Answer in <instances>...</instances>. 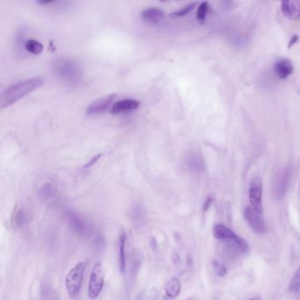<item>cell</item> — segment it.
Wrapping results in <instances>:
<instances>
[{"label": "cell", "instance_id": "obj_10", "mask_svg": "<svg viewBox=\"0 0 300 300\" xmlns=\"http://www.w3.org/2000/svg\"><path fill=\"white\" fill-rule=\"evenodd\" d=\"M117 98V95H109L99 99L97 101L93 102L92 104L88 106L86 109V113L89 116H95V114H101L102 112L107 110L109 107H112L111 105L114 102V100Z\"/></svg>", "mask_w": 300, "mask_h": 300}, {"label": "cell", "instance_id": "obj_26", "mask_svg": "<svg viewBox=\"0 0 300 300\" xmlns=\"http://www.w3.org/2000/svg\"><path fill=\"white\" fill-rule=\"evenodd\" d=\"M101 157H102V154H101H101L95 155V157H94L92 159H90V160H89V161L87 162L86 164H85V168H91V167L94 166V165H95L96 162H98L99 159H100Z\"/></svg>", "mask_w": 300, "mask_h": 300}, {"label": "cell", "instance_id": "obj_30", "mask_svg": "<svg viewBox=\"0 0 300 300\" xmlns=\"http://www.w3.org/2000/svg\"><path fill=\"white\" fill-rule=\"evenodd\" d=\"M187 300H196V298H188Z\"/></svg>", "mask_w": 300, "mask_h": 300}, {"label": "cell", "instance_id": "obj_4", "mask_svg": "<svg viewBox=\"0 0 300 300\" xmlns=\"http://www.w3.org/2000/svg\"><path fill=\"white\" fill-rule=\"evenodd\" d=\"M85 269V263L80 262L68 272L65 278V286L70 297L73 298L78 297L82 286Z\"/></svg>", "mask_w": 300, "mask_h": 300}, {"label": "cell", "instance_id": "obj_2", "mask_svg": "<svg viewBox=\"0 0 300 300\" xmlns=\"http://www.w3.org/2000/svg\"><path fill=\"white\" fill-rule=\"evenodd\" d=\"M53 70L59 79L69 85H77L82 79V68L73 59L67 57L58 58L53 63Z\"/></svg>", "mask_w": 300, "mask_h": 300}, {"label": "cell", "instance_id": "obj_25", "mask_svg": "<svg viewBox=\"0 0 300 300\" xmlns=\"http://www.w3.org/2000/svg\"><path fill=\"white\" fill-rule=\"evenodd\" d=\"M212 265H213V269L215 270L217 275H219V276H224V275H226L227 269H226V267L224 264H222L218 261H215V262H213Z\"/></svg>", "mask_w": 300, "mask_h": 300}, {"label": "cell", "instance_id": "obj_12", "mask_svg": "<svg viewBox=\"0 0 300 300\" xmlns=\"http://www.w3.org/2000/svg\"><path fill=\"white\" fill-rule=\"evenodd\" d=\"M281 11L283 14L288 19L296 20L300 18V1L290 0L283 1L281 4Z\"/></svg>", "mask_w": 300, "mask_h": 300}, {"label": "cell", "instance_id": "obj_29", "mask_svg": "<svg viewBox=\"0 0 300 300\" xmlns=\"http://www.w3.org/2000/svg\"><path fill=\"white\" fill-rule=\"evenodd\" d=\"M248 300H262V297H260V296H256V297H251Z\"/></svg>", "mask_w": 300, "mask_h": 300}, {"label": "cell", "instance_id": "obj_27", "mask_svg": "<svg viewBox=\"0 0 300 300\" xmlns=\"http://www.w3.org/2000/svg\"><path fill=\"white\" fill-rule=\"evenodd\" d=\"M298 40H299V37L297 35H292L291 40L289 41V43H288V49H291V48L293 47L294 45L296 44L298 41Z\"/></svg>", "mask_w": 300, "mask_h": 300}, {"label": "cell", "instance_id": "obj_9", "mask_svg": "<svg viewBox=\"0 0 300 300\" xmlns=\"http://www.w3.org/2000/svg\"><path fill=\"white\" fill-rule=\"evenodd\" d=\"M67 218L73 231L76 232L79 235H86L90 232L88 223L76 212L69 211L67 213Z\"/></svg>", "mask_w": 300, "mask_h": 300}, {"label": "cell", "instance_id": "obj_5", "mask_svg": "<svg viewBox=\"0 0 300 300\" xmlns=\"http://www.w3.org/2000/svg\"><path fill=\"white\" fill-rule=\"evenodd\" d=\"M105 282V272L101 262L95 263L90 274L88 283V297L95 300L100 296Z\"/></svg>", "mask_w": 300, "mask_h": 300}, {"label": "cell", "instance_id": "obj_1", "mask_svg": "<svg viewBox=\"0 0 300 300\" xmlns=\"http://www.w3.org/2000/svg\"><path fill=\"white\" fill-rule=\"evenodd\" d=\"M42 85L43 80L41 78H32L23 79L10 85L4 90L0 96L1 108H7L11 105L14 104L17 101L31 94L33 91L37 90Z\"/></svg>", "mask_w": 300, "mask_h": 300}, {"label": "cell", "instance_id": "obj_15", "mask_svg": "<svg viewBox=\"0 0 300 300\" xmlns=\"http://www.w3.org/2000/svg\"><path fill=\"white\" fill-rule=\"evenodd\" d=\"M186 166L190 170L196 173H200L204 169V162L200 153L191 152L187 155Z\"/></svg>", "mask_w": 300, "mask_h": 300}, {"label": "cell", "instance_id": "obj_3", "mask_svg": "<svg viewBox=\"0 0 300 300\" xmlns=\"http://www.w3.org/2000/svg\"><path fill=\"white\" fill-rule=\"evenodd\" d=\"M213 235L218 240L224 241L229 248L234 250L235 253H246L249 250L248 243L243 238L240 237L230 228L224 224H216L213 227Z\"/></svg>", "mask_w": 300, "mask_h": 300}, {"label": "cell", "instance_id": "obj_21", "mask_svg": "<svg viewBox=\"0 0 300 300\" xmlns=\"http://www.w3.org/2000/svg\"><path fill=\"white\" fill-rule=\"evenodd\" d=\"M300 291V264L291 278L289 284V291L291 293H297Z\"/></svg>", "mask_w": 300, "mask_h": 300}, {"label": "cell", "instance_id": "obj_14", "mask_svg": "<svg viewBox=\"0 0 300 300\" xmlns=\"http://www.w3.org/2000/svg\"><path fill=\"white\" fill-rule=\"evenodd\" d=\"M141 17L146 22L157 24L164 19L165 13L163 10L157 7H150L143 11Z\"/></svg>", "mask_w": 300, "mask_h": 300}, {"label": "cell", "instance_id": "obj_24", "mask_svg": "<svg viewBox=\"0 0 300 300\" xmlns=\"http://www.w3.org/2000/svg\"><path fill=\"white\" fill-rule=\"evenodd\" d=\"M196 2L189 4V5H187L185 7H181V8L178 10V11H175L174 13H171V16H172V17H183V16H186L187 14H189L190 12H192L194 8L196 7Z\"/></svg>", "mask_w": 300, "mask_h": 300}, {"label": "cell", "instance_id": "obj_23", "mask_svg": "<svg viewBox=\"0 0 300 300\" xmlns=\"http://www.w3.org/2000/svg\"><path fill=\"white\" fill-rule=\"evenodd\" d=\"M209 3L208 2H202L200 4L198 9H197V13H196V19L199 20L200 22H204L205 21L206 17L208 14L209 12Z\"/></svg>", "mask_w": 300, "mask_h": 300}, {"label": "cell", "instance_id": "obj_7", "mask_svg": "<svg viewBox=\"0 0 300 300\" xmlns=\"http://www.w3.org/2000/svg\"><path fill=\"white\" fill-rule=\"evenodd\" d=\"M262 182L260 178H255L250 182L248 197H249L251 208L255 212L263 214V206H262Z\"/></svg>", "mask_w": 300, "mask_h": 300}, {"label": "cell", "instance_id": "obj_6", "mask_svg": "<svg viewBox=\"0 0 300 300\" xmlns=\"http://www.w3.org/2000/svg\"><path fill=\"white\" fill-rule=\"evenodd\" d=\"M292 171L291 168H285L276 175L273 184V193L278 200L284 198L291 184Z\"/></svg>", "mask_w": 300, "mask_h": 300}, {"label": "cell", "instance_id": "obj_11", "mask_svg": "<svg viewBox=\"0 0 300 300\" xmlns=\"http://www.w3.org/2000/svg\"><path fill=\"white\" fill-rule=\"evenodd\" d=\"M140 107V102L132 99H125L122 101H117L112 105L110 113L112 114H120L126 112H130L137 109Z\"/></svg>", "mask_w": 300, "mask_h": 300}, {"label": "cell", "instance_id": "obj_18", "mask_svg": "<svg viewBox=\"0 0 300 300\" xmlns=\"http://www.w3.org/2000/svg\"><path fill=\"white\" fill-rule=\"evenodd\" d=\"M57 192V185L55 184V182L51 181V180L45 181L44 183L40 187V189L38 190L40 197L45 200L51 199L52 197H54Z\"/></svg>", "mask_w": 300, "mask_h": 300}, {"label": "cell", "instance_id": "obj_16", "mask_svg": "<svg viewBox=\"0 0 300 300\" xmlns=\"http://www.w3.org/2000/svg\"><path fill=\"white\" fill-rule=\"evenodd\" d=\"M180 291H181V284L177 278H171L165 287L166 295L169 299H175L180 295Z\"/></svg>", "mask_w": 300, "mask_h": 300}, {"label": "cell", "instance_id": "obj_19", "mask_svg": "<svg viewBox=\"0 0 300 300\" xmlns=\"http://www.w3.org/2000/svg\"><path fill=\"white\" fill-rule=\"evenodd\" d=\"M26 51L33 55H40L43 51V45L35 39H29L24 44Z\"/></svg>", "mask_w": 300, "mask_h": 300}, {"label": "cell", "instance_id": "obj_17", "mask_svg": "<svg viewBox=\"0 0 300 300\" xmlns=\"http://www.w3.org/2000/svg\"><path fill=\"white\" fill-rule=\"evenodd\" d=\"M126 234L123 233L119 237V252H118V261H119V269L124 274L126 271Z\"/></svg>", "mask_w": 300, "mask_h": 300}, {"label": "cell", "instance_id": "obj_20", "mask_svg": "<svg viewBox=\"0 0 300 300\" xmlns=\"http://www.w3.org/2000/svg\"><path fill=\"white\" fill-rule=\"evenodd\" d=\"M13 221H14V224H15L17 227H24L26 224H28V222H29V217H28L27 212H26L23 209H19V210L14 213V216H13Z\"/></svg>", "mask_w": 300, "mask_h": 300}, {"label": "cell", "instance_id": "obj_13", "mask_svg": "<svg viewBox=\"0 0 300 300\" xmlns=\"http://www.w3.org/2000/svg\"><path fill=\"white\" fill-rule=\"evenodd\" d=\"M275 75L280 79H286L293 73V64L289 59H280L274 65Z\"/></svg>", "mask_w": 300, "mask_h": 300}, {"label": "cell", "instance_id": "obj_8", "mask_svg": "<svg viewBox=\"0 0 300 300\" xmlns=\"http://www.w3.org/2000/svg\"><path fill=\"white\" fill-rule=\"evenodd\" d=\"M244 218L248 224L252 231L257 234H264L267 233V224L262 215L255 212L253 209L247 206L244 210Z\"/></svg>", "mask_w": 300, "mask_h": 300}, {"label": "cell", "instance_id": "obj_22", "mask_svg": "<svg viewBox=\"0 0 300 300\" xmlns=\"http://www.w3.org/2000/svg\"><path fill=\"white\" fill-rule=\"evenodd\" d=\"M130 216L132 218L133 221H135V223L142 221L143 218L145 217V210L143 208V206L140 205L139 203L133 206L131 208V212H130Z\"/></svg>", "mask_w": 300, "mask_h": 300}, {"label": "cell", "instance_id": "obj_28", "mask_svg": "<svg viewBox=\"0 0 300 300\" xmlns=\"http://www.w3.org/2000/svg\"><path fill=\"white\" fill-rule=\"evenodd\" d=\"M212 197H209L208 199L206 200L205 202H204V204H203V211L206 212L209 208H210V206L212 204Z\"/></svg>", "mask_w": 300, "mask_h": 300}]
</instances>
